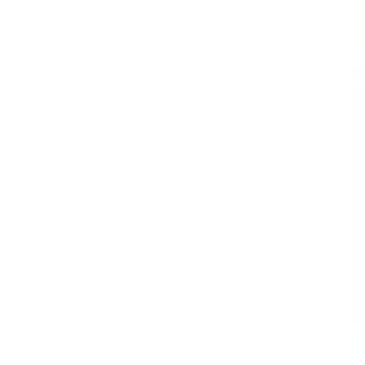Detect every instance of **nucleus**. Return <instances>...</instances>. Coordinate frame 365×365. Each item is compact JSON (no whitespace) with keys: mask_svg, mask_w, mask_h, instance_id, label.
I'll list each match as a JSON object with an SVG mask.
<instances>
[]
</instances>
